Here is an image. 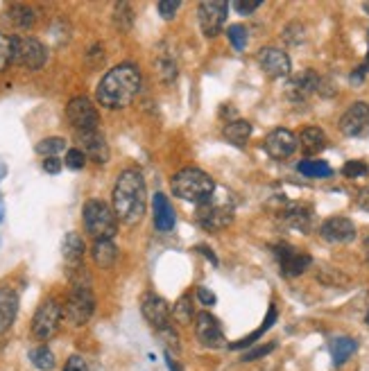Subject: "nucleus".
<instances>
[{
	"mask_svg": "<svg viewBox=\"0 0 369 371\" xmlns=\"http://www.w3.org/2000/svg\"><path fill=\"white\" fill-rule=\"evenodd\" d=\"M114 213L127 227H134L145 218L147 211V188L138 170H123L114 186Z\"/></svg>",
	"mask_w": 369,
	"mask_h": 371,
	"instance_id": "1",
	"label": "nucleus"
},
{
	"mask_svg": "<svg viewBox=\"0 0 369 371\" xmlns=\"http://www.w3.org/2000/svg\"><path fill=\"white\" fill-rule=\"evenodd\" d=\"M143 77L134 64H120L112 68L98 84L96 98L105 109H125L138 95Z\"/></svg>",
	"mask_w": 369,
	"mask_h": 371,
	"instance_id": "2",
	"label": "nucleus"
},
{
	"mask_svg": "<svg viewBox=\"0 0 369 371\" xmlns=\"http://www.w3.org/2000/svg\"><path fill=\"white\" fill-rule=\"evenodd\" d=\"M170 188L179 199H184V202L204 206L213 199L215 181L200 168H184L172 177Z\"/></svg>",
	"mask_w": 369,
	"mask_h": 371,
	"instance_id": "3",
	"label": "nucleus"
},
{
	"mask_svg": "<svg viewBox=\"0 0 369 371\" xmlns=\"http://www.w3.org/2000/svg\"><path fill=\"white\" fill-rule=\"evenodd\" d=\"M84 227L96 240H112L118 234V218L114 208L105 204L102 199H89L82 208Z\"/></svg>",
	"mask_w": 369,
	"mask_h": 371,
	"instance_id": "4",
	"label": "nucleus"
},
{
	"mask_svg": "<svg viewBox=\"0 0 369 371\" xmlns=\"http://www.w3.org/2000/svg\"><path fill=\"white\" fill-rule=\"evenodd\" d=\"M93 311H96V297H93L89 283H73L64 306V317L73 326H84L93 317Z\"/></svg>",
	"mask_w": 369,
	"mask_h": 371,
	"instance_id": "5",
	"label": "nucleus"
},
{
	"mask_svg": "<svg viewBox=\"0 0 369 371\" xmlns=\"http://www.w3.org/2000/svg\"><path fill=\"white\" fill-rule=\"evenodd\" d=\"M48 61V48L34 36H12V64L39 71Z\"/></svg>",
	"mask_w": 369,
	"mask_h": 371,
	"instance_id": "6",
	"label": "nucleus"
},
{
	"mask_svg": "<svg viewBox=\"0 0 369 371\" xmlns=\"http://www.w3.org/2000/svg\"><path fill=\"white\" fill-rule=\"evenodd\" d=\"M61 317H64V308L57 299H45L41 306L36 308L32 319V335L36 339H50L59 333Z\"/></svg>",
	"mask_w": 369,
	"mask_h": 371,
	"instance_id": "7",
	"label": "nucleus"
},
{
	"mask_svg": "<svg viewBox=\"0 0 369 371\" xmlns=\"http://www.w3.org/2000/svg\"><path fill=\"white\" fill-rule=\"evenodd\" d=\"M66 118H68L70 125L77 129V134H82V131H96L98 122H100L96 104L84 95L70 100L68 106H66Z\"/></svg>",
	"mask_w": 369,
	"mask_h": 371,
	"instance_id": "8",
	"label": "nucleus"
},
{
	"mask_svg": "<svg viewBox=\"0 0 369 371\" xmlns=\"http://www.w3.org/2000/svg\"><path fill=\"white\" fill-rule=\"evenodd\" d=\"M226 12H229V5L222 3V0H204V3H200L198 19L202 32L207 36H218L226 23Z\"/></svg>",
	"mask_w": 369,
	"mask_h": 371,
	"instance_id": "9",
	"label": "nucleus"
},
{
	"mask_svg": "<svg viewBox=\"0 0 369 371\" xmlns=\"http://www.w3.org/2000/svg\"><path fill=\"white\" fill-rule=\"evenodd\" d=\"M340 131L349 138L369 136V104L353 102L340 118Z\"/></svg>",
	"mask_w": 369,
	"mask_h": 371,
	"instance_id": "10",
	"label": "nucleus"
},
{
	"mask_svg": "<svg viewBox=\"0 0 369 371\" xmlns=\"http://www.w3.org/2000/svg\"><path fill=\"white\" fill-rule=\"evenodd\" d=\"M140 313H143L145 322L150 324V326H154L156 330H163L170 326L172 311H170L168 301L159 295H154V292L143 295V299H140Z\"/></svg>",
	"mask_w": 369,
	"mask_h": 371,
	"instance_id": "11",
	"label": "nucleus"
},
{
	"mask_svg": "<svg viewBox=\"0 0 369 371\" xmlns=\"http://www.w3.org/2000/svg\"><path fill=\"white\" fill-rule=\"evenodd\" d=\"M256 61H258V66H261V71L268 77H272V80L288 77L290 71H293L288 52L279 50V48H261L256 55Z\"/></svg>",
	"mask_w": 369,
	"mask_h": 371,
	"instance_id": "12",
	"label": "nucleus"
},
{
	"mask_svg": "<svg viewBox=\"0 0 369 371\" xmlns=\"http://www.w3.org/2000/svg\"><path fill=\"white\" fill-rule=\"evenodd\" d=\"M274 254H277V260L281 265V274L284 276H299L310 267V262H313V258L308 256V254L295 249L293 245H277L274 247Z\"/></svg>",
	"mask_w": 369,
	"mask_h": 371,
	"instance_id": "13",
	"label": "nucleus"
},
{
	"mask_svg": "<svg viewBox=\"0 0 369 371\" xmlns=\"http://www.w3.org/2000/svg\"><path fill=\"white\" fill-rule=\"evenodd\" d=\"M195 335H198L200 344L209 346V349H220L224 344L222 324L211 313H200L195 317Z\"/></svg>",
	"mask_w": 369,
	"mask_h": 371,
	"instance_id": "14",
	"label": "nucleus"
},
{
	"mask_svg": "<svg viewBox=\"0 0 369 371\" xmlns=\"http://www.w3.org/2000/svg\"><path fill=\"white\" fill-rule=\"evenodd\" d=\"M297 145H299V138H297L290 129H274L265 136L263 148L272 159L284 161L290 157V154H295Z\"/></svg>",
	"mask_w": 369,
	"mask_h": 371,
	"instance_id": "15",
	"label": "nucleus"
},
{
	"mask_svg": "<svg viewBox=\"0 0 369 371\" xmlns=\"http://www.w3.org/2000/svg\"><path fill=\"white\" fill-rule=\"evenodd\" d=\"M319 82H321V77L315 71H310V68H306V71H302L299 75H295L293 80L288 82L286 95L293 100V102H304L310 93H317Z\"/></svg>",
	"mask_w": 369,
	"mask_h": 371,
	"instance_id": "16",
	"label": "nucleus"
},
{
	"mask_svg": "<svg viewBox=\"0 0 369 371\" xmlns=\"http://www.w3.org/2000/svg\"><path fill=\"white\" fill-rule=\"evenodd\" d=\"M319 236L324 238L326 243H333V245L351 243L353 238H356V224L349 218H328L319 227Z\"/></svg>",
	"mask_w": 369,
	"mask_h": 371,
	"instance_id": "17",
	"label": "nucleus"
},
{
	"mask_svg": "<svg viewBox=\"0 0 369 371\" xmlns=\"http://www.w3.org/2000/svg\"><path fill=\"white\" fill-rule=\"evenodd\" d=\"M77 141H80V150L84 152V157L91 159L93 164L102 166L109 161V145L105 141V136L100 134V129L82 131V134H77Z\"/></svg>",
	"mask_w": 369,
	"mask_h": 371,
	"instance_id": "18",
	"label": "nucleus"
},
{
	"mask_svg": "<svg viewBox=\"0 0 369 371\" xmlns=\"http://www.w3.org/2000/svg\"><path fill=\"white\" fill-rule=\"evenodd\" d=\"M233 222V211L224 206H213V204H204L198 211V224L207 231H220L226 229Z\"/></svg>",
	"mask_w": 369,
	"mask_h": 371,
	"instance_id": "19",
	"label": "nucleus"
},
{
	"mask_svg": "<svg viewBox=\"0 0 369 371\" xmlns=\"http://www.w3.org/2000/svg\"><path fill=\"white\" fill-rule=\"evenodd\" d=\"M84 249H86V247H84V240H82L80 234L70 231V234L64 236V240H61V256H64L70 274L77 272V269H82Z\"/></svg>",
	"mask_w": 369,
	"mask_h": 371,
	"instance_id": "20",
	"label": "nucleus"
},
{
	"mask_svg": "<svg viewBox=\"0 0 369 371\" xmlns=\"http://www.w3.org/2000/svg\"><path fill=\"white\" fill-rule=\"evenodd\" d=\"M152 211H154V227L161 234L175 229V208L168 202V197L163 192H156L152 199Z\"/></svg>",
	"mask_w": 369,
	"mask_h": 371,
	"instance_id": "21",
	"label": "nucleus"
},
{
	"mask_svg": "<svg viewBox=\"0 0 369 371\" xmlns=\"http://www.w3.org/2000/svg\"><path fill=\"white\" fill-rule=\"evenodd\" d=\"M19 315V295L12 288H0V335L12 328Z\"/></svg>",
	"mask_w": 369,
	"mask_h": 371,
	"instance_id": "22",
	"label": "nucleus"
},
{
	"mask_svg": "<svg viewBox=\"0 0 369 371\" xmlns=\"http://www.w3.org/2000/svg\"><path fill=\"white\" fill-rule=\"evenodd\" d=\"M281 218L288 227L308 231L313 227V208L306 204H288L286 211H281Z\"/></svg>",
	"mask_w": 369,
	"mask_h": 371,
	"instance_id": "23",
	"label": "nucleus"
},
{
	"mask_svg": "<svg viewBox=\"0 0 369 371\" xmlns=\"http://www.w3.org/2000/svg\"><path fill=\"white\" fill-rule=\"evenodd\" d=\"M299 145L306 157H313V154H319L326 148V134L319 127H306L299 134Z\"/></svg>",
	"mask_w": 369,
	"mask_h": 371,
	"instance_id": "24",
	"label": "nucleus"
},
{
	"mask_svg": "<svg viewBox=\"0 0 369 371\" xmlns=\"http://www.w3.org/2000/svg\"><path fill=\"white\" fill-rule=\"evenodd\" d=\"M5 16L14 27H19V30H30L34 25V21H36V14H34L32 7L23 5V3H14V5L7 7Z\"/></svg>",
	"mask_w": 369,
	"mask_h": 371,
	"instance_id": "25",
	"label": "nucleus"
},
{
	"mask_svg": "<svg viewBox=\"0 0 369 371\" xmlns=\"http://www.w3.org/2000/svg\"><path fill=\"white\" fill-rule=\"evenodd\" d=\"M93 260H96L98 267H112L116 258H118V247L114 245V240H96L93 243Z\"/></svg>",
	"mask_w": 369,
	"mask_h": 371,
	"instance_id": "26",
	"label": "nucleus"
},
{
	"mask_svg": "<svg viewBox=\"0 0 369 371\" xmlns=\"http://www.w3.org/2000/svg\"><path fill=\"white\" fill-rule=\"evenodd\" d=\"M224 138L233 145H245L252 136V122L249 120H231L224 125Z\"/></svg>",
	"mask_w": 369,
	"mask_h": 371,
	"instance_id": "27",
	"label": "nucleus"
},
{
	"mask_svg": "<svg viewBox=\"0 0 369 371\" xmlns=\"http://www.w3.org/2000/svg\"><path fill=\"white\" fill-rule=\"evenodd\" d=\"M356 351H358V342L353 337H335L331 342V355L337 367L344 365Z\"/></svg>",
	"mask_w": 369,
	"mask_h": 371,
	"instance_id": "28",
	"label": "nucleus"
},
{
	"mask_svg": "<svg viewBox=\"0 0 369 371\" xmlns=\"http://www.w3.org/2000/svg\"><path fill=\"white\" fill-rule=\"evenodd\" d=\"M297 170H299L304 177H310V179H324V177H331L333 175L331 166L324 164V161H317V159L302 161V164L297 166Z\"/></svg>",
	"mask_w": 369,
	"mask_h": 371,
	"instance_id": "29",
	"label": "nucleus"
},
{
	"mask_svg": "<svg viewBox=\"0 0 369 371\" xmlns=\"http://www.w3.org/2000/svg\"><path fill=\"white\" fill-rule=\"evenodd\" d=\"M30 362H32L39 371H52L54 369V353L45 344H41V346H36V349L30 351Z\"/></svg>",
	"mask_w": 369,
	"mask_h": 371,
	"instance_id": "30",
	"label": "nucleus"
},
{
	"mask_svg": "<svg viewBox=\"0 0 369 371\" xmlns=\"http://www.w3.org/2000/svg\"><path fill=\"white\" fill-rule=\"evenodd\" d=\"M114 23L120 32H129L131 25H134V12H131L129 3H116L114 7Z\"/></svg>",
	"mask_w": 369,
	"mask_h": 371,
	"instance_id": "31",
	"label": "nucleus"
},
{
	"mask_svg": "<svg viewBox=\"0 0 369 371\" xmlns=\"http://www.w3.org/2000/svg\"><path fill=\"white\" fill-rule=\"evenodd\" d=\"M61 152H68L66 150V138H61V136L43 138V141L36 145V154H41V157H45V159L57 157V154H61Z\"/></svg>",
	"mask_w": 369,
	"mask_h": 371,
	"instance_id": "32",
	"label": "nucleus"
},
{
	"mask_svg": "<svg viewBox=\"0 0 369 371\" xmlns=\"http://www.w3.org/2000/svg\"><path fill=\"white\" fill-rule=\"evenodd\" d=\"M277 322V308H270V313H268V317H265V322L261 324V328H256L252 335H247V337H242L240 342H235V344H231V349H242V346H247V344H254L258 337H261L265 330H270L272 328V324Z\"/></svg>",
	"mask_w": 369,
	"mask_h": 371,
	"instance_id": "33",
	"label": "nucleus"
},
{
	"mask_svg": "<svg viewBox=\"0 0 369 371\" xmlns=\"http://www.w3.org/2000/svg\"><path fill=\"white\" fill-rule=\"evenodd\" d=\"M172 317L179 322V324H191L193 317H195V311H193V297L191 295H184L182 299L177 301L175 308H172Z\"/></svg>",
	"mask_w": 369,
	"mask_h": 371,
	"instance_id": "34",
	"label": "nucleus"
},
{
	"mask_svg": "<svg viewBox=\"0 0 369 371\" xmlns=\"http://www.w3.org/2000/svg\"><path fill=\"white\" fill-rule=\"evenodd\" d=\"M156 73H159L161 82L172 84L177 80V61L170 55H161L159 59H156Z\"/></svg>",
	"mask_w": 369,
	"mask_h": 371,
	"instance_id": "35",
	"label": "nucleus"
},
{
	"mask_svg": "<svg viewBox=\"0 0 369 371\" xmlns=\"http://www.w3.org/2000/svg\"><path fill=\"white\" fill-rule=\"evenodd\" d=\"M226 36L235 50H245L247 48V41H249V34H247V27L245 25H229L226 27Z\"/></svg>",
	"mask_w": 369,
	"mask_h": 371,
	"instance_id": "36",
	"label": "nucleus"
},
{
	"mask_svg": "<svg viewBox=\"0 0 369 371\" xmlns=\"http://www.w3.org/2000/svg\"><path fill=\"white\" fill-rule=\"evenodd\" d=\"M317 281H321L324 285H342V283H347L349 278L344 276V274H340V272H335L333 267H328V265H324L317 272Z\"/></svg>",
	"mask_w": 369,
	"mask_h": 371,
	"instance_id": "37",
	"label": "nucleus"
},
{
	"mask_svg": "<svg viewBox=\"0 0 369 371\" xmlns=\"http://www.w3.org/2000/svg\"><path fill=\"white\" fill-rule=\"evenodd\" d=\"M12 64V36L0 32V73Z\"/></svg>",
	"mask_w": 369,
	"mask_h": 371,
	"instance_id": "38",
	"label": "nucleus"
},
{
	"mask_svg": "<svg viewBox=\"0 0 369 371\" xmlns=\"http://www.w3.org/2000/svg\"><path fill=\"white\" fill-rule=\"evenodd\" d=\"M369 172V168L363 164V161H347V164L342 166V175L347 177V179H358V177H365Z\"/></svg>",
	"mask_w": 369,
	"mask_h": 371,
	"instance_id": "39",
	"label": "nucleus"
},
{
	"mask_svg": "<svg viewBox=\"0 0 369 371\" xmlns=\"http://www.w3.org/2000/svg\"><path fill=\"white\" fill-rule=\"evenodd\" d=\"M179 7H182V3H179V0H161V3L156 5V10H159L163 21H172V19L177 16Z\"/></svg>",
	"mask_w": 369,
	"mask_h": 371,
	"instance_id": "40",
	"label": "nucleus"
},
{
	"mask_svg": "<svg viewBox=\"0 0 369 371\" xmlns=\"http://www.w3.org/2000/svg\"><path fill=\"white\" fill-rule=\"evenodd\" d=\"M84 166H86V157H84V152L80 148H73V150L66 152V168L82 170Z\"/></svg>",
	"mask_w": 369,
	"mask_h": 371,
	"instance_id": "41",
	"label": "nucleus"
},
{
	"mask_svg": "<svg viewBox=\"0 0 369 371\" xmlns=\"http://www.w3.org/2000/svg\"><path fill=\"white\" fill-rule=\"evenodd\" d=\"M261 5H263L261 0H235V3H233V10L238 12L240 16H249V14H254Z\"/></svg>",
	"mask_w": 369,
	"mask_h": 371,
	"instance_id": "42",
	"label": "nucleus"
},
{
	"mask_svg": "<svg viewBox=\"0 0 369 371\" xmlns=\"http://www.w3.org/2000/svg\"><path fill=\"white\" fill-rule=\"evenodd\" d=\"M284 38L288 43H302L304 41V25H299V23H290V25L284 30Z\"/></svg>",
	"mask_w": 369,
	"mask_h": 371,
	"instance_id": "43",
	"label": "nucleus"
},
{
	"mask_svg": "<svg viewBox=\"0 0 369 371\" xmlns=\"http://www.w3.org/2000/svg\"><path fill=\"white\" fill-rule=\"evenodd\" d=\"M274 351V344H265V346H256V349H252V351H247L245 355H242V360L245 362H254V360H258V358H263V355H268V353H272Z\"/></svg>",
	"mask_w": 369,
	"mask_h": 371,
	"instance_id": "44",
	"label": "nucleus"
},
{
	"mask_svg": "<svg viewBox=\"0 0 369 371\" xmlns=\"http://www.w3.org/2000/svg\"><path fill=\"white\" fill-rule=\"evenodd\" d=\"M64 371H89V365H86L82 355H70L64 365Z\"/></svg>",
	"mask_w": 369,
	"mask_h": 371,
	"instance_id": "45",
	"label": "nucleus"
},
{
	"mask_svg": "<svg viewBox=\"0 0 369 371\" xmlns=\"http://www.w3.org/2000/svg\"><path fill=\"white\" fill-rule=\"evenodd\" d=\"M198 299H200V304H204V306H215V295L211 290H207V288H200L198 290Z\"/></svg>",
	"mask_w": 369,
	"mask_h": 371,
	"instance_id": "46",
	"label": "nucleus"
},
{
	"mask_svg": "<svg viewBox=\"0 0 369 371\" xmlns=\"http://www.w3.org/2000/svg\"><path fill=\"white\" fill-rule=\"evenodd\" d=\"M43 170H45V172H50V175H57L59 170H61V161H59L57 157L43 159Z\"/></svg>",
	"mask_w": 369,
	"mask_h": 371,
	"instance_id": "47",
	"label": "nucleus"
},
{
	"mask_svg": "<svg viewBox=\"0 0 369 371\" xmlns=\"http://www.w3.org/2000/svg\"><path fill=\"white\" fill-rule=\"evenodd\" d=\"M356 202H358V206H360V208H363V211H367V213H369V186L358 192V199H356Z\"/></svg>",
	"mask_w": 369,
	"mask_h": 371,
	"instance_id": "48",
	"label": "nucleus"
},
{
	"mask_svg": "<svg viewBox=\"0 0 369 371\" xmlns=\"http://www.w3.org/2000/svg\"><path fill=\"white\" fill-rule=\"evenodd\" d=\"M367 71H369V68H367V64H365V66H360V68H358V71H356V73H353V75H351V82H353V84H360V82H363V80H365V75H367Z\"/></svg>",
	"mask_w": 369,
	"mask_h": 371,
	"instance_id": "49",
	"label": "nucleus"
},
{
	"mask_svg": "<svg viewBox=\"0 0 369 371\" xmlns=\"http://www.w3.org/2000/svg\"><path fill=\"white\" fill-rule=\"evenodd\" d=\"M166 362H168V369H170V371H184L175 360H172V353H170V351H166Z\"/></svg>",
	"mask_w": 369,
	"mask_h": 371,
	"instance_id": "50",
	"label": "nucleus"
},
{
	"mask_svg": "<svg viewBox=\"0 0 369 371\" xmlns=\"http://www.w3.org/2000/svg\"><path fill=\"white\" fill-rule=\"evenodd\" d=\"M365 251H367V256H369V236H367V240H365Z\"/></svg>",
	"mask_w": 369,
	"mask_h": 371,
	"instance_id": "51",
	"label": "nucleus"
},
{
	"mask_svg": "<svg viewBox=\"0 0 369 371\" xmlns=\"http://www.w3.org/2000/svg\"><path fill=\"white\" fill-rule=\"evenodd\" d=\"M363 7H365V12H367V14H369V3H365V5H363Z\"/></svg>",
	"mask_w": 369,
	"mask_h": 371,
	"instance_id": "52",
	"label": "nucleus"
},
{
	"mask_svg": "<svg viewBox=\"0 0 369 371\" xmlns=\"http://www.w3.org/2000/svg\"><path fill=\"white\" fill-rule=\"evenodd\" d=\"M365 322H367V326H369V311H367V317H365Z\"/></svg>",
	"mask_w": 369,
	"mask_h": 371,
	"instance_id": "53",
	"label": "nucleus"
},
{
	"mask_svg": "<svg viewBox=\"0 0 369 371\" xmlns=\"http://www.w3.org/2000/svg\"><path fill=\"white\" fill-rule=\"evenodd\" d=\"M367 68H369V52H367Z\"/></svg>",
	"mask_w": 369,
	"mask_h": 371,
	"instance_id": "54",
	"label": "nucleus"
}]
</instances>
